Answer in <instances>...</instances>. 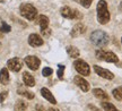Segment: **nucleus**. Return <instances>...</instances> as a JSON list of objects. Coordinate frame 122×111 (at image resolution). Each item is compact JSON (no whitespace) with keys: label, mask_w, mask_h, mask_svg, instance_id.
<instances>
[{"label":"nucleus","mask_w":122,"mask_h":111,"mask_svg":"<svg viewBox=\"0 0 122 111\" xmlns=\"http://www.w3.org/2000/svg\"><path fill=\"white\" fill-rule=\"evenodd\" d=\"M97 21L100 24L105 25L110 22L111 19V15H110L109 8H107V4L105 0H100L97 4Z\"/></svg>","instance_id":"1"},{"label":"nucleus","mask_w":122,"mask_h":111,"mask_svg":"<svg viewBox=\"0 0 122 111\" xmlns=\"http://www.w3.org/2000/svg\"><path fill=\"white\" fill-rule=\"evenodd\" d=\"M91 41L94 45L98 47V48H103L105 45H107L110 37L106 32L101 31V30H96L91 34Z\"/></svg>","instance_id":"2"},{"label":"nucleus","mask_w":122,"mask_h":111,"mask_svg":"<svg viewBox=\"0 0 122 111\" xmlns=\"http://www.w3.org/2000/svg\"><path fill=\"white\" fill-rule=\"evenodd\" d=\"M19 11L23 17H25L28 21H33L37 15V9L30 4H23L19 7Z\"/></svg>","instance_id":"3"},{"label":"nucleus","mask_w":122,"mask_h":111,"mask_svg":"<svg viewBox=\"0 0 122 111\" xmlns=\"http://www.w3.org/2000/svg\"><path fill=\"white\" fill-rule=\"evenodd\" d=\"M96 58L103 60L106 62H111V63H118L119 62V58L118 56L112 52V51H105V50H97L95 52Z\"/></svg>","instance_id":"4"},{"label":"nucleus","mask_w":122,"mask_h":111,"mask_svg":"<svg viewBox=\"0 0 122 111\" xmlns=\"http://www.w3.org/2000/svg\"><path fill=\"white\" fill-rule=\"evenodd\" d=\"M74 67L76 71L80 74L81 76H88L91 74V67L88 65L87 62L83 60V59H77V60H75L74 62Z\"/></svg>","instance_id":"5"},{"label":"nucleus","mask_w":122,"mask_h":111,"mask_svg":"<svg viewBox=\"0 0 122 111\" xmlns=\"http://www.w3.org/2000/svg\"><path fill=\"white\" fill-rule=\"evenodd\" d=\"M93 69L95 71L97 75L102 77V78H104V79H107V80H112L114 78V74L112 71L107 70V69H104L103 67L101 66H97V65H94L93 66Z\"/></svg>","instance_id":"6"},{"label":"nucleus","mask_w":122,"mask_h":111,"mask_svg":"<svg viewBox=\"0 0 122 111\" xmlns=\"http://www.w3.org/2000/svg\"><path fill=\"white\" fill-rule=\"evenodd\" d=\"M24 61L27 65V67L32 70H37L40 65H41V60L35 56H27V57H25Z\"/></svg>","instance_id":"7"},{"label":"nucleus","mask_w":122,"mask_h":111,"mask_svg":"<svg viewBox=\"0 0 122 111\" xmlns=\"http://www.w3.org/2000/svg\"><path fill=\"white\" fill-rule=\"evenodd\" d=\"M7 66H8V69L15 71V73H17V71H19L20 69H22L23 61L19 59V58H11V59H9L8 60Z\"/></svg>","instance_id":"8"},{"label":"nucleus","mask_w":122,"mask_h":111,"mask_svg":"<svg viewBox=\"0 0 122 111\" xmlns=\"http://www.w3.org/2000/svg\"><path fill=\"white\" fill-rule=\"evenodd\" d=\"M87 30V27L85 24L83 23H77V24H75V26L71 28V32H70V35L71 37H77L79 35H83L84 33L86 32Z\"/></svg>","instance_id":"9"},{"label":"nucleus","mask_w":122,"mask_h":111,"mask_svg":"<svg viewBox=\"0 0 122 111\" xmlns=\"http://www.w3.org/2000/svg\"><path fill=\"white\" fill-rule=\"evenodd\" d=\"M74 82H75V84L77 85V86H78V87L83 92H88V91H89V89H91L89 83H88L85 78H83L81 76H78V75L75 76Z\"/></svg>","instance_id":"10"},{"label":"nucleus","mask_w":122,"mask_h":111,"mask_svg":"<svg viewBox=\"0 0 122 111\" xmlns=\"http://www.w3.org/2000/svg\"><path fill=\"white\" fill-rule=\"evenodd\" d=\"M28 44L30 47H34V48H37V47H41V45L43 44V40H42V37L39 35V34H30L28 36Z\"/></svg>","instance_id":"11"},{"label":"nucleus","mask_w":122,"mask_h":111,"mask_svg":"<svg viewBox=\"0 0 122 111\" xmlns=\"http://www.w3.org/2000/svg\"><path fill=\"white\" fill-rule=\"evenodd\" d=\"M61 15L65 18H68V19H72V18H76V9H71L68 6H65L60 9Z\"/></svg>","instance_id":"12"},{"label":"nucleus","mask_w":122,"mask_h":111,"mask_svg":"<svg viewBox=\"0 0 122 111\" xmlns=\"http://www.w3.org/2000/svg\"><path fill=\"white\" fill-rule=\"evenodd\" d=\"M41 94H42V96H43L46 101H49L51 104H57V100H56V98L53 96V94L51 93L46 87H42V89H41Z\"/></svg>","instance_id":"13"},{"label":"nucleus","mask_w":122,"mask_h":111,"mask_svg":"<svg viewBox=\"0 0 122 111\" xmlns=\"http://www.w3.org/2000/svg\"><path fill=\"white\" fill-rule=\"evenodd\" d=\"M23 82H24V84L26 85V86H28V87H33L35 85L34 77L30 75V73H27V71H25V73L23 74Z\"/></svg>","instance_id":"14"},{"label":"nucleus","mask_w":122,"mask_h":111,"mask_svg":"<svg viewBox=\"0 0 122 111\" xmlns=\"http://www.w3.org/2000/svg\"><path fill=\"white\" fill-rule=\"evenodd\" d=\"M0 83L2 85H7L9 83V73L7 68H2L0 70Z\"/></svg>","instance_id":"15"},{"label":"nucleus","mask_w":122,"mask_h":111,"mask_svg":"<svg viewBox=\"0 0 122 111\" xmlns=\"http://www.w3.org/2000/svg\"><path fill=\"white\" fill-rule=\"evenodd\" d=\"M49 23H50V21H49L48 16H45V15H40L39 24H40V27H41V31H42V30H45V28H48Z\"/></svg>","instance_id":"16"},{"label":"nucleus","mask_w":122,"mask_h":111,"mask_svg":"<svg viewBox=\"0 0 122 111\" xmlns=\"http://www.w3.org/2000/svg\"><path fill=\"white\" fill-rule=\"evenodd\" d=\"M93 94H94L97 99H101V100H109V95L106 94V92H104L103 90H101V89H94L93 90Z\"/></svg>","instance_id":"17"},{"label":"nucleus","mask_w":122,"mask_h":111,"mask_svg":"<svg viewBox=\"0 0 122 111\" xmlns=\"http://www.w3.org/2000/svg\"><path fill=\"white\" fill-rule=\"evenodd\" d=\"M67 53L69 54L71 58H74V59H77L79 57V54H80V51H79L76 47H68L67 48Z\"/></svg>","instance_id":"18"},{"label":"nucleus","mask_w":122,"mask_h":111,"mask_svg":"<svg viewBox=\"0 0 122 111\" xmlns=\"http://www.w3.org/2000/svg\"><path fill=\"white\" fill-rule=\"evenodd\" d=\"M17 93L19 94V95H22V96H25V98H27L28 100H33V99L35 98L34 93H32V92L27 91V90H22V89H19V90L17 91Z\"/></svg>","instance_id":"19"},{"label":"nucleus","mask_w":122,"mask_h":111,"mask_svg":"<svg viewBox=\"0 0 122 111\" xmlns=\"http://www.w3.org/2000/svg\"><path fill=\"white\" fill-rule=\"evenodd\" d=\"M112 95L114 96L115 100H118V101H122V86L114 89L113 91H112Z\"/></svg>","instance_id":"20"},{"label":"nucleus","mask_w":122,"mask_h":111,"mask_svg":"<svg viewBox=\"0 0 122 111\" xmlns=\"http://www.w3.org/2000/svg\"><path fill=\"white\" fill-rule=\"evenodd\" d=\"M101 106H102V108H103L104 110H109V111H115L117 110V107H115L114 104H112V103L107 102V101H103V102L101 103Z\"/></svg>","instance_id":"21"},{"label":"nucleus","mask_w":122,"mask_h":111,"mask_svg":"<svg viewBox=\"0 0 122 111\" xmlns=\"http://www.w3.org/2000/svg\"><path fill=\"white\" fill-rule=\"evenodd\" d=\"M27 108V104L26 102H24V101H17L16 104H15V110H25Z\"/></svg>","instance_id":"22"},{"label":"nucleus","mask_w":122,"mask_h":111,"mask_svg":"<svg viewBox=\"0 0 122 111\" xmlns=\"http://www.w3.org/2000/svg\"><path fill=\"white\" fill-rule=\"evenodd\" d=\"M53 73V69L52 68H50V67H45V68H43L42 69V75L44 76V77H48V76H51Z\"/></svg>","instance_id":"23"},{"label":"nucleus","mask_w":122,"mask_h":111,"mask_svg":"<svg viewBox=\"0 0 122 111\" xmlns=\"http://www.w3.org/2000/svg\"><path fill=\"white\" fill-rule=\"evenodd\" d=\"M65 65H59V69H58V77L62 79L63 78V73H65Z\"/></svg>","instance_id":"24"},{"label":"nucleus","mask_w":122,"mask_h":111,"mask_svg":"<svg viewBox=\"0 0 122 111\" xmlns=\"http://www.w3.org/2000/svg\"><path fill=\"white\" fill-rule=\"evenodd\" d=\"M1 30H2L4 33H8V32L11 31V27L9 26L8 24H6L5 22H2V24H1Z\"/></svg>","instance_id":"25"},{"label":"nucleus","mask_w":122,"mask_h":111,"mask_svg":"<svg viewBox=\"0 0 122 111\" xmlns=\"http://www.w3.org/2000/svg\"><path fill=\"white\" fill-rule=\"evenodd\" d=\"M93 1H94V0H84V2L81 4V6H83L84 8H89L91 5L93 4Z\"/></svg>","instance_id":"26"},{"label":"nucleus","mask_w":122,"mask_h":111,"mask_svg":"<svg viewBox=\"0 0 122 111\" xmlns=\"http://www.w3.org/2000/svg\"><path fill=\"white\" fill-rule=\"evenodd\" d=\"M7 95H8V92H7V91H4V92L0 93V103H2L5 100H6Z\"/></svg>","instance_id":"27"},{"label":"nucleus","mask_w":122,"mask_h":111,"mask_svg":"<svg viewBox=\"0 0 122 111\" xmlns=\"http://www.w3.org/2000/svg\"><path fill=\"white\" fill-rule=\"evenodd\" d=\"M42 34H43L45 37H48V36H50V34H51V30H49V28H45V30H42Z\"/></svg>","instance_id":"28"},{"label":"nucleus","mask_w":122,"mask_h":111,"mask_svg":"<svg viewBox=\"0 0 122 111\" xmlns=\"http://www.w3.org/2000/svg\"><path fill=\"white\" fill-rule=\"evenodd\" d=\"M87 109H92V110H98V108L94 107L93 104H88V106H87Z\"/></svg>","instance_id":"29"},{"label":"nucleus","mask_w":122,"mask_h":111,"mask_svg":"<svg viewBox=\"0 0 122 111\" xmlns=\"http://www.w3.org/2000/svg\"><path fill=\"white\" fill-rule=\"evenodd\" d=\"M74 1L75 2H77V4H80V5L84 2V0H74Z\"/></svg>","instance_id":"30"},{"label":"nucleus","mask_w":122,"mask_h":111,"mask_svg":"<svg viewBox=\"0 0 122 111\" xmlns=\"http://www.w3.org/2000/svg\"><path fill=\"white\" fill-rule=\"evenodd\" d=\"M36 110H43V107H39V106H37V107H36Z\"/></svg>","instance_id":"31"},{"label":"nucleus","mask_w":122,"mask_h":111,"mask_svg":"<svg viewBox=\"0 0 122 111\" xmlns=\"http://www.w3.org/2000/svg\"><path fill=\"white\" fill-rule=\"evenodd\" d=\"M121 43H122V37H121Z\"/></svg>","instance_id":"32"},{"label":"nucleus","mask_w":122,"mask_h":111,"mask_svg":"<svg viewBox=\"0 0 122 111\" xmlns=\"http://www.w3.org/2000/svg\"><path fill=\"white\" fill-rule=\"evenodd\" d=\"M121 6H122V2H121Z\"/></svg>","instance_id":"33"}]
</instances>
